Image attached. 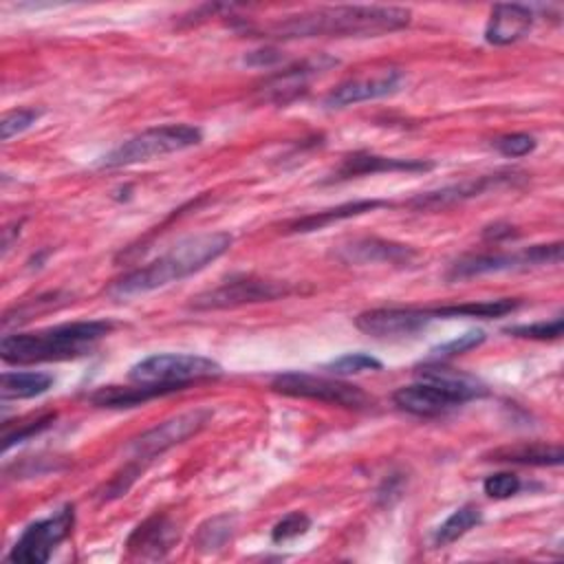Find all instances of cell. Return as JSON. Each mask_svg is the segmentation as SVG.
Segmentation results:
<instances>
[{"label": "cell", "instance_id": "obj_25", "mask_svg": "<svg viewBox=\"0 0 564 564\" xmlns=\"http://www.w3.org/2000/svg\"><path fill=\"white\" fill-rule=\"evenodd\" d=\"M522 302L511 300V297H500V300H482V302H463V304H445V306H434L436 319H452V317H500L511 311H516Z\"/></svg>", "mask_w": 564, "mask_h": 564}, {"label": "cell", "instance_id": "obj_22", "mask_svg": "<svg viewBox=\"0 0 564 564\" xmlns=\"http://www.w3.org/2000/svg\"><path fill=\"white\" fill-rule=\"evenodd\" d=\"M416 375H419V379H423V381H432V383L441 386V388L447 390L452 397H456L460 403L487 394V388H485L478 379H474V377H469V375H465V372H458V370L443 368L441 364L423 366V368H419Z\"/></svg>", "mask_w": 564, "mask_h": 564}, {"label": "cell", "instance_id": "obj_8", "mask_svg": "<svg viewBox=\"0 0 564 564\" xmlns=\"http://www.w3.org/2000/svg\"><path fill=\"white\" fill-rule=\"evenodd\" d=\"M560 262H562V242L533 245L516 253L465 256L449 267L447 280L456 282V280H469L487 273L516 271V269H529V267H542V264H560Z\"/></svg>", "mask_w": 564, "mask_h": 564}, {"label": "cell", "instance_id": "obj_32", "mask_svg": "<svg viewBox=\"0 0 564 564\" xmlns=\"http://www.w3.org/2000/svg\"><path fill=\"white\" fill-rule=\"evenodd\" d=\"M40 115H42V110H35V108H18V110L7 112L0 119V139L9 141L11 137L29 130L40 119Z\"/></svg>", "mask_w": 564, "mask_h": 564}, {"label": "cell", "instance_id": "obj_36", "mask_svg": "<svg viewBox=\"0 0 564 564\" xmlns=\"http://www.w3.org/2000/svg\"><path fill=\"white\" fill-rule=\"evenodd\" d=\"M280 59H282L280 51H275V48H260V51H251L245 57V64H251V66H273Z\"/></svg>", "mask_w": 564, "mask_h": 564}, {"label": "cell", "instance_id": "obj_23", "mask_svg": "<svg viewBox=\"0 0 564 564\" xmlns=\"http://www.w3.org/2000/svg\"><path fill=\"white\" fill-rule=\"evenodd\" d=\"M564 452L560 445L546 443H522L513 447H500L489 454V460L516 463V465H538V467H557L562 465Z\"/></svg>", "mask_w": 564, "mask_h": 564}, {"label": "cell", "instance_id": "obj_33", "mask_svg": "<svg viewBox=\"0 0 564 564\" xmlns=\"http://www.w3.org/2000/svg\"><path fill=\"white\" fill-rule=\"evenodd\" d=\"M491 145L502 154V156H527L529 152L535 150V139L527 132H511V134H502L498 139L491 141Z\"/></svg>", "mask_w": 564, "mask_h": 564}, {"label": "cell", "instance_id": "obj_15", "mask_svg": "<svg viewBox=\"0 0 564 564\" xmlns=\"http://www.w3.org/2000/svg\"><path fill=\"white\" fill-rule=\"evenodd\" d=\"M533 11L524 4H494L485 26V40L494 46H505L529 35Z\"/></svg>", "mask_w": 564, "mask_h": 564}, {"label": "cell", "instance_id": "obj_3", "mask_svg": "<svg viewBox=\"0 0 564 564\" xmlns=\"http://www.w3.org/2000/svg\"><path fill=\"white\" fill-rule=\"evenodd\" d=\"M112 328L115 324L110 319H84L35 333L4 335L0 341V357L15 366L75 359L90 352Z\"/></svg>", "mask_w": 564, "mask_h": 564}, {"label": "cell", "instance_id": "obj_4", "mask_svg": "<svg viewBox=\"0 0 564 564\" xmlns=\"http://www.w3.org/2000/svg\"><path fill=\"white\" fill-rule=\"evenodd\" d=\"M200 141H203L200 128L189 123H167V126L148 128L130 137L128 141L119 143L115 150H110L101 159V167H123V165L143 163L156 156L194 148Z\"/></svg>", "mask_w": 564, "mask_h": 564}, {"label": "cell", "instance_id": "obj_27", "mask_svg": "<svg viewBox=\"0 0 564 564\" xmlns=\"http://www.w3.org/2000/svg\"><path fill=\"white\" fill-rule=\"evenodd\" d=\"M236 529V518L229 513H220L214 516L209 520H205L194 538V544L203 551V553H214L220 551L234 535Z\"/></svg>", "mask_w": 564, "mask_h": 564}, {"label": "cell", "instance_id": "obj_6", "mask_svg": "<svg viewBox=\"0 0 564 564\" xmlns=\"http://www.w3.org/2000/svg\"><path fill=\"white\" fill-rule=\"evenodd\" d=\"M295 291L291 282L256 278V275H234L220 282L214 289H207L192 297L189 308L196 311H218V308H236L245 304L271 302L278 297H286Z\"/></svg>", "mask_w": 564, "mask_h": 564}, {"label": "cell", "instance_id": "obj_34", "mask_svg": "<svg viewBox=\"0 0 564 564\" xmlns=\"http://www.w3.org/2000/svg\"><path fill=\"white\" fill-rule=\"evenodd\" d=\"M53 421H55V412H48V414L37 416V419H33V421H29V423H22L15 432L4 430V436H2V452H7L9 447H13L15 443H22V441H26V438H31V436L44 432L46 427L53 425Z\"/></svg>", "mask_w": 564, "mask_h": 564}, {"label": "cell", "instance_id": "obj_20", "mask_svg": "<svg viewBox=\"0 0 564 564\" xmlns=\"http://www.w3.org/2000/svg\"><path fill=\"white\" fill-rule=\"evenodd\" d=\"M511 178H513V174H509V172L507 174H487V176H480L476 181H467V183H460V185H449V187H443V189H436V192L419 194L416 198L410 200V205L419 207V209H438V207L478 196L480 192H485L489 187H496L500 183H509Z\"/></svg>", "mask_w": 564, "mask_h": 564}, {"label": "cell", "instance_id": "obj_12", "mask_svg": "<svg viewBox=\"0 0 564 564\" xmlns=\"http://www.w3.org/2000/svg\"><path fill=\"white\" fill-rule=\"evenodd\" d=\"M403 79H405V73L401 68H394V66L381 68L375 75L352 77V79L341 82L339 86H335L324 97V106L326 108H346V106H352V104L388 97V95L399 90Z\"/></svg>", "mask_w": 564, "mask_h": 564}, {"label": "cell", "instance_id": "obj_35", "mask_svg": "<svg viewBox=\"0 0 564 564\" xmlns=\"http://www.w3.org/2000/svg\"><path fill=\"white\" fill-rule=\"evenodd\" d=\"M522 482L516 474L511 471H500V474H494V476H487L485 482H482V489L489 498H496V500H505V498H511L520 491Z\"/></svg>", "mask_w": 564, "mask_h": 564}, {"label": "cell", "instance_id": "obj_28", "mask_svg": "<svg viewBox=\"0 0 564 564\" xmlns=\"http://www.w3.org/2000/svg\"><path fill=\"white\" fill-rule=\"evenodd\" d=\"M381 368H383V364L368 352H346V355L333 359L330 364H326V370H330L333 375H359V372H368V370L375 372Z\"/></svg>", "mask_w": 564, "mask_h": 564}, {"label": "cell", "instance_id": "obj_13", "mask_svg": "<svg viewBox=\"0 0 564 564\" xmlns=\"http://www.w3.org/2000/svg\"><path fill=\"white\" fill-rule=\"evenodd\" d=\"M416 251L410 245L383 240V238H355L346 245H339L337 258L346 264H375V262H390V264H408Z\"/></svg>", "mask_w": 564, "mask_h": 564}, {"label": "cell", "instance_id": "obj_10", "mask_svg": "<svg viewBox=\"0 0 564 564\" xmlns=\"http://www.w3.org/2000/svg\"><path fill=\"white\" fill-rule=\"evenodd\" d=\"M75 524L73 505H64L53 516L31 522L11 546L7 560L15 564H42L51 557L53 549L66 540Z\"/></svg>", "mask_w": 564, "mask_h": 564}, {"label": "cell", "instance_id": "obj_14", "mask_svg": "<svg viewBox=\"0 0 564 564\" xmlns=\"http://www.w3.org/2000/svg\"><path fill=\"white\" fill-rule=\"evenodd\" d=\"M392 401L405 410L408 414L414 416H438L456 405H460V401L456 397H452L447 390H443L441 386L432 383V381H419L412 386H403L392 394Z\"/></svg>", "mask_w": 564, "mask_h": 564}, {"label": "cell", "instance_id": "obj_1", "mask_svg": "<svg viewBox=\"0 0 564 564\" xmlns=\"http://www.w3.org/2000/svg\"><path fill=\"white\" fill-rule=\"evenodd\" d=\"M410 9L386 4H337L286 15L264 29L269 37H377L410 24Z\"/></svg>", "mask_w": 564, "mask_h": 564}, {"label": "cell", "instance_id": "obj_7", "mask_svg": "<svg viewBox=\"0 0 564 564\" xmlns=\"http://www.w3.org/2000/svg\"><path fill=\"white\" fill-rule=\"evenodd\" d=\"M271 388L286 397L322 401V403L350 408V410L372 408V397L366 394L359 386H352V383L339 381V379H330V377L308 375V372H282V375L273 377Z\"/></svg>", "mask_w": 564, "mask_h": 564}, {"label": "cell", "instance_id": "obj_18", "mask_svg": "<svg viewBox=\"0 0 564 564\" xmlns=\"http://www.w3.org/2000/svg\"><path fill=\"white\" fill-rule=\"evenodd\" d=\"M333 64H337V59H330V57H324V55H322V57H315V59H304V62H300V64H295V66H291V68H286V70L278 73V75H273V77L264 84L262 93H264L269 99L284 104V101L297 97V95L304 90L306 79H308L311 75L322 73V70H326V68L333 66Z\"/></svg>", "mask_w": 564, "mask_h": 564}, {"label": "cell", "instance_id": "obj_26", "mask_svg": "<svg viewBox=\"0 0 564 564\" xmlns=\"http://www.w3.org/2000/svg\"><path fill=\"white\" fill-rule=\"evenodd\" d=\"M482 513L476 505H463L458 507L436 531H434V546H447L452 542H456L458 538H463L469 529H474L476 524H480Z\"/></svg>", "mask_w": 564, "mask_h": 564}, {"label": "cell", "instance_id": "obj_17", "mask_svg": "<svg viewBox=\"0 0 564 564\" xmlns=\"http://www.w3.org/2000/svg\"><path fill=\"white\" fill-rule=\"evenodd\" d=\"M187 386L181 383H134V386H104L90 394V401L99 408H134L156 397L181 392Z\"/></svg>", "mask_w": 564, "mask_h": 564}, {"label": "cell", "instance_id": "obj_11", "mask_svg": "<svg viewBox=\"0 0 564 564\" xmlns=\"http://www.w3.org/2000/svg\"><path fill=\"white\" fill-rule=\"evenodd\" d=\"M436 319L434 308H401V306H388V308H370L355 317V326L377 339H394V337H408L416 335L423 328H427Z\"/></svg>", "mask_w": 564, "mask_h": 564}, {"label": "cell", "instance_id": "obj_16", "mask_svg": "<svg viewBox=\"0 0 564 564\" xmlns=\"http://www.w3.org/2000/svg\"><path fill=\"white\" fill-rule=\"evenodd\" d=\"M178 535H181V529L172 518L152 516L132 531L128 546L141 557L154 560V557H163L172 549V544L178 540Z\"/></svg>", "mask_w": 564, "mask_h": 564}, {"label": "cell", "instance_id": "obj_19", "mask_svg": "<svg viewBox=\"0 0 564 564\" xmlns=\"http://www.w3.org/2000/svg\"><path fill=\"white\" fill-rule=\"evenodd\" d=\"M432 167L434 163L423 159H392V156L359 152L344 159L335 178H350V176L377 174V172H425Z\"/></svg>", "mask_w": 564, "mask_h": 564}, {"label": "cell", "instance_id": "obj_29", "mask_svg": "<svg viewBox=\"0 0 564 564\" xmlns=\"http://www.w3.org/2000/svg\"><path fill=\"white\" fill-rule=\"evenodd\" d=\"M485 333L482 330H467V333H463V335H458V337H454V339H449V341H445V344H438L436 348H432L430 350V361H441V359H449V357H456V355H463V352H467V350H471V348H476V346H480L482 341H485Z\"/></svg>", "mask_w": 564, "mask_h": 564}, {"label": "cell", "instance_id": "obj_21", "mask_svg": "<svg viewBox=\"0 0 564 564\" xmlns=\"http://www.w3.org/2000/svg\"><path fill=\"white\" fill-rule=\"evenodd\" d=\"M388 203L386 200H377V198H364V200H350V203H344V205H337V207H330V209H322L317 214H308V216H302L297 220H293L286 231L289 234H308V231H317V229H324L333 223H339V220H346V218H352V216H361V214H368V212H375L379 207H386Z\"/></svg>", "mask_w": 564, "mask_h": 564}, {"label": "cell", "instance_id": "obj_31", "mask_svg": "<svg viewBox=\"0 0 564 564\" xmlns=\"http://www.w3.org/2000/svg\"><path fill=\"white\" fill-rule=\"evenodd\" d=\"M311 529V518L302 511H291L282 520H278L271 529V540L273 542H289L300 535H304Z\"/></svg>", "mask_w": 564, "mask_h": 564}, {"label": "cell", "instance_id": "obj_5", "mask_svg": "<svg viewBox=\"0 0 564 564\" xmlns=\"http://www.w3.org/2000/svg\"><path fill=\"white\" fill-rule=\"evenodd\" d=\"M223 368L218 361L203 357V355H187V352H163L150 355L137 361L128 377L134 383H181L192 386L203 379L220 377Z\"/></svg>", "mask_w": 564, "mask_h": 564}, {"label": "cell", "instance_id": "obj_30", "mask_svg": "<svg viewBox=\"0 0 564 564\" xmlns=\"http://www.w3.org/2000/svg\"><path fill=\"white\" fill-rule=\"evenodd\" d=\"M564 330V319L557 315L551 322H535V324H518V326H509L505 328L507 335L513 337H522V339H538V341H546V339H560Z\"/></svg>", "mask_w": 564, "mask_h": 564}, {"label": "cell", "instance_id": "obj_2", "mask_svg": "<svg viewBox=\"0 0 564 564\" xmlns=\"http://www.w3.org/2000/svg\"><path fill=\"white\" fill-rule=\"evenodd\" d=\"M231 242L234 238L227 231H205L187 236L172 245L150 264L139 267L115 280L108 286V295L115 300H128L178 282L218 260L225 251H229Z\"/></svg>", "mask_w": 564, "mask_h": 564}, {"label": "cell", "instance_id": "obj_24", "mask_svg": "<svg viewBox=\"0 0 564 564\" xmlns=\"http://www.w3.org/2000/svg\"><path fill=\"white\" fill-rule=\"evenodd\" d=\"M53 386V377L40 370H7L0 377V397L7 399H31L44 394Z\"/></svg>", "mask_w": 564, "mask_h": 564}, {"label": "cell", "instance_id": "obj_9", "mask_svg": "<svg viewBox=\"0 0 564 564\" xmlns=\"http://www.w3.org/2000/svg\"><path fill=\"white\" fill-rule=\"evenodd\" d=\"M209 421H212V410H207V408H196V410L176 414L167 421H161L159 425L139 434L128 445L130 460L145 467L150 460H154L156 456H161L170 447H174V445L187 441L189 436L198 434Z\"/></svg>", "mask_w": 564, "mask_h": 564}]
</instances>
